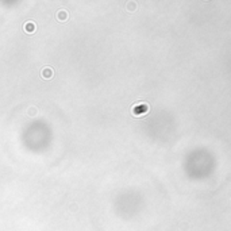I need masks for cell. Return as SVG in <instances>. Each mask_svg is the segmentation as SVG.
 Wrapping results in <instances>:
<instances>
[{
  "label": "cell",
  "mask_w": 231,
  "mask_h": 231,
  "mask_svg": "<svg viewBox=\"0 0 231 231\" xmlns=\"http://www.w3.org/2000/svg\"><path fill=\"white\" fill-rule=\"evenodd\" d=\"M23 29H25L26 33H29V34H33V33H35L37 30V26L34 22H26L25 26H23Z\"/></svg>",
  "instance_id": "1"
},
{
  "label": "cell",
  "mask_w": 231,
  "mask_h": 231,
  "mask_svg": "<svg viewBox=\"0 0 231 231\" xmlns=\"http://www.w3.org/2000/svg\"><path fill=\"white\" fill-rule=\"evenodd\" d=\"M134 114L137 115V116H141L142 114H145L146 111H147V106L146 104H141V106H137V107H134Z\"/></svg>",
  "instance_id": "2"
},
{
  "label": "cell",
  "mask_w": 231,
  "mask_h": 231,
  "mask_svg": "<svg viewBox=\"0 0 231 231\" xmlns=\"http://www.w3.org/2000/svg\"><path fill=\"white\" fill-rule=\"evenodd\" d=\"M41 74H42V77H43V78H51V77H53V74H54V70H53L51 68L46 66V68H43V69L41 70Z\"/></svg>",
  "instance_id": "3"
},
{
  "label": "cell",
  "mask_w": 231,
  "mask_h": 231,
  "mask_svg": "<svg viewBox=\"0 0 231 231\" xmlns=\"http://www.w3.org/2000/svg\"><path fill=\"white\" fill-rule=\"evenodd\" d=\"M57 18H58V21H61V22L66 21L68 19V12L65 10H60L58 12H57Z\"/></svg>",
  "instance_id": "4"
},
{
  "label": "cell",
  "mask_w": 231,
  "mask_h": 231,
  "mask_svg": "<svg viewBox=\"0 0 231 231\" xmlns=\"http://www.w3.org/2000/svg\"><path fill=\"white\" fill-rule=\"evenodd\" d=\"M35 112H37L35 108H30V110H29V114H30V116H31V114H35Z\"/></svg>",
  "instance_id": "5"
}]
</instances>
